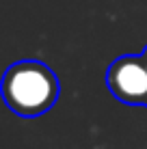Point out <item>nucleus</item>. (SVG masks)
Instances as JSON below:
<instances>
[{
  "label": "nucleus",
  "mask_w": 147,
  "mask_h": 149,
  "mask_svg": "<svg viewBox=\"0 0 147 149\" xmlns=\"http://www.w3.org/2000/svg\"><path fill=\"white\" fill-rule=\"evenodd\" d=\"M0 95L7 108L22 119L45 115L61 95L59 78L41 61L24 58L9 65L0 80Z\"/></svg>",
  "instance_id": "1"
},
{
  "label": "nucleus",
  "mask_w": 147,
  "mask_h": 149,
  "mask_svg": "<svg viewBox=\"0 0 147 149\" xmlns=\"http://www.w3.org/2000/svg\"><path fill=\"white\" fill-rule=\"evenodd\" d=\"M106 86L115 100L130 106H147V63L141 54H123L106 71Z\"/></svg>",
  "instance_id": "2"
},
{
  "label": "nucleus",
  "mask_w": 147,
  "mask_h": 149,
  "mask_svg": "<svg viewBox=\"0 0 147 149\" xmlns=\"http://www.w3.org/2000/svg\"><path fill=\"white\" fill-rule=\"evenodd\" d=\"M141 56H143V58H145V63H147V45H145V50H143V54H141Z\"/></svg>",
  "instance_id": "3"
}]
</instances>
